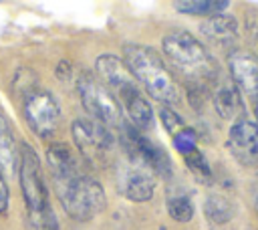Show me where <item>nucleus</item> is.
Returning <instances> with one entry per match:
<instances>
[{
    "mask_svg": "<svg viewBox=\"0 0 258 230\" xmlns=\"http://www.w3.org/2000/svg\"><path fill=\"white\" fill-rule=\"evenodd\" d=\"M77 89H79V97H81L83 107L91 113V117L95 121H99L107 129H111V127L123 129L125 121H123L121 105L115 101L111 91L97 77L81 75L79 83H77Z\"/></svg>",
    "mask_w": 258,
    "mask_h": 230,
    "instance_id": "obj_5",
    "label": "nucleus"
},
{
    "mask_svg": "<svg viewBox=\"0 0 258 230\" xmlns=\"http://www.w3.org/2000/svg\"><path fill=\"white\" fill-rule=\"evenodd\" d=\"M196 143H198V133L191 129V127H183L181 131H177L175 135H173V145H175V149L181 153V155H187V153H191L194 149H196Z\"/></svg>",
    "mask_w": 258,
    "mask_h": 230,
    "instance_id": "obj_21",
    "label": "nucleus"
},
{
    "mask_svg": "<svg viewBox=\"0 0 258 230\" xmlns=\"http://www.w3.org/2000/svg\"><path fill=\"white\" fill-rule=\"evenodd\" d=\"M119 99L131 119V123L135 125V129H147L153 123V109L149 105V101L143 97V93L137 89V85L125 89L119 93Z\"/></svg>",
    "mask_w": 258,
    "mask_h": 230,
    "instance_id": "obj_12",
    "label": "nucleus"
},
{
    "mask_svg": "<svg viewBox=\"0 0 258 230\" xmlns=\"http://www.w3.org/2000/svg\"><path fill=\"white\" fill-rule=\"evenodd\" d=\"M8 204H10V192H8V186L4 180V171L0 167V216L8 210Z\"/></svg>",
    "mask_w": 258,
    "mask_h": 230,
    "instance_id": "obj_23",
    "label": "nucleus"
},
{
    "mask_svg": "<svg viewBox=\"0 0 258 230\" xmlns=\"http://www.w3.org/2000/svg\"><path fill=\"white\" fill-rule=\"evenodd\" d=\"M115 180H117L119 194H123L131 202H147L153 198L155 178L137 159H131V161L119 165Z\"/></svg>",
    "mask_w": 258,
    "mask_h": 230,
    "instance_id": "obj_8",
    "label": "nucleus"
},
{
    "mask_svg": "<svg viewBox=\"0 0 258 230\" xmlns=\"http://www.w3.org/2000/svg\"><path fill=\"white\" fill-rule=\"evenodd\" d=\"M161 48L171 67L189 83H206L216 75V65L204 44L185 30H173L165 34Z\"/></svg>",
    "mask_w": 258,
    "mask_h": 230,
    "instance_id": "obj_3",
    "label": "nucleus"
},
{
    "mask_svg": "<svg viewBox=\"0 0 258 230\" xmlns=\"http://www.w3.org/2000/svg\"><path fill=\"white\" fill-rule=\"evenodd\" d=\"M95 69H97L99 77H101L113 91H117V95H119L121 91L129 89V87L137 85L135 79L131 77V73L127 71L125 63H123L119 56H115V54H109V52H107V54H101V56L97 59V63H95Z\"/></svg>",
    "mask_w": 258,
    "mask_h": 230,
    "instance_id": "obj_11",
    "label": "nucleus"
},
{
    "mask_svg": "<svg viewBox=\"0 0 258 230\" xmlns=\"http://www.w3.org/2000/svg\"><path fill=\"white\" fill-rule=\"evenodd\" d=\"M204 214L212 224H226L234 216V204L224 194H210L204 204Z\"/></svg>",
    "mask_w": 258,
    "mask_h": 230,
    "instance_id": "obj_17",
    "label": "nucleus"
},
{
    "mask_svg": "<svg viewBox=\"0 0 258 230\" xmlns=\"http://www.w3.org/2000/svg\"><path fill=\"white\" fill-rule=\"evenodd\" d=\"M202 32L210 40L226 44V42H232L238 36V22L228 14H216V16H210L202 24Z\"/></svg>",
    "mask_w": 258,
    "mask_h": 230,
    "instance_id": "obj_16",
    "label": "nucleus"
},
{
    "mask_svg": "<svg viewBox=\"0 0 258 230\" xmlns=\"http://www.w3.org/2000/svg\"><path fill=\"white\" fill-rule=\"evenodd\" d=\"M46 163L50 167L52 180L62 178V176H69V174L81 169V165H79V161H77L71 145L60 143V141L48 145V149H46Z\"/></svg>",
    "mask_w": 258,
    "mask_h": 230,
    "instance_id": "obj_14",
    "label": "nucleus"
},
{
    "mask_svg": "<svg viewBox=\"0 0 258 230\" xmlns=\"http://www.w3.org/2000/svg\"><path fill=\"white\" fill-rule=\"evenodd\" d=\"M73 141L77 149L93 163H101L111 155L113 149V133L93 117H79L71 125Z\"/></svg>",
    "mask_w": 258,
    "mask_h": 230,
    "instance_id": "obj_7",
    "label": "nucleus"
},
{
    "mask_svg": "<svg viewBox=\"0 0 258 230\" xmlns=\"http://www.w3.org/2000/svg\"><path fill=\"white\" fill-rule=\"evenodd\" d=\"M22 113L34 135L48 139L54 135L60 121V105L46 89H30L22 101Z\"/></svg>",
    "mask_w": 258,
    "mask_h": 230,
    "instance_id": "obj_6",
    "label": "nucleus"
},
{
    "mask_svg": "<svg viewBox=\"0 0 258 230\" xmlns=\"http://www.w3.org/2000/svg\"><path fill=\"white\" fill-rule=\"evenodd\" d=\"M179 12L183 14H198V16H216V14H222L230 2L226 0H185V2H175L173 4Z\"/></svg>",
    "mask_w": 258,
    "mask_h": 230,
    "instance_id": "obj_18",
    "label": "nucleus"
},
{
    "mask_svg": "<svg viewBox=\"0 0 258 230\" xmlns=\"http://www.w3.org/2000/svg\"><path fill=\"white\" fill-rule=\"evenodd\" d=\"M230 75L236 81V85L246 91L252 99L258 97V56H254L248 50H234L228 59Z\"/></svg>",
    "mask_w": 258,
    "mask_h": 230,
    "instance_id": "obj_10",
    "label": "nucleus"
},
{
    "mask_svg": "<svg viewBox=\"0 0 258 230\" xmlns=\"http://www.w3.org/2000/svg\"><path fill=\"white\" fill-rule=\"evenodd\" d=\"M252 101H254V115H256V125H258V97H254Z\"/></svg>",
    "mask_w": 258,
    "mask_h": 230,
    "instance_id": "obj_24",
    "label": "nucleus"
},
{
    "mask_svg": "<svg viewBox=\"0 0 258 230\" xmlns=\"http://www.w3.org/2000/svg\"><path fill=\"white\" fill-rule=\"evenodd\" d=\"M18 180L26 208V230H58L38 153L28 143L18 145Z\"/></svg>",
    "mask_w": 258,
    "mask_h": 230,
    "instance_id": "obj_1",
    "label": "nucleus"
},
{
    "mask_svg": "<svg viewBox=\"0 0 258 230\" xmlns=\"http://www.w3.org/2000/svg\"><path fill=\"white\" fill-rule=\"evenodd\" d=\"M183 159H185V165H187L200 180H210V178H212V167H210V163H208V159H206V155H204L202 151L194 149L191 153L183 155Z\"/></svg>",
    "mask_w": 258,
    "mask_h": 230,
    "instance_id": "obj_20",
    "label": "nucleus"
},
{
    "mask_svg": "<svg viewBox=\"0 0 258 230\" xmlns=\"http://www.w3.org/2000/svg\"><path fill=\"white\" fill-rule=\"evenodd\" d=\"M214 107L222 119L238 121L240 117H244V103L240 91L232 83H224L214 91Z\"/></svg>",
    "mask_w": 258,
    "mask_h": 230,
    "instance_id": "obj_13",
    "label": "nucleus"
},
{
    "mask_svg": "<svg viewBox=\"0 0 258 230\" xmlns=\"http://www.w3.org/2000/svg\"><path fill=\"white\" fill-rule=\"evenodd\" d=\"M0 167L8 176L18 171V143L2 113H0Z\"/></svg>",
    "mask_w": 258,
    "mask_h": 230,
    "instance_id": "obj_15",
    "label": "nucleus"
},
{
    "mask_svg": "<svg viewBox=\"0 0 258 230\" xmlns=\"http://www.w3.org/2000/svg\"><path fill=\"white\" fill-rule=\"evenodd\" d=\"M54 186L62 210L75 220H91L107 208V196L101 184L95 178L83 174V169L56 178Z\"/></svg>",
    "mask_w": 258,
    "mask_h": 230,
    "instance_id": "obj_4",
    "label": "nucleus"
},
{
    "mask_svg": "<svg viewBox=\"0 0 258 230\" xmlns=\"http://www.w3.org/2000/svg\"><path fill=\"white\" fill-rule=\"evenodd\" d=\"M123 63L131 73V77L143 85L149 97L165 103L167 107L179 103V89L169 69L153 48L145 44H125Z\"/></svg>",
    "mask_w": 258,
    "mask_h": 230,
    "instance_id": "obj_2",
    "label": "nucleus"
},
{
    "mask_svg": "<svg viewBox=\"0 0 258 230\" xmlns=\"http://www.w3.org/2000/svg\"><path fill=\"white\" fill-rule=\"evenodd\" d=\"M165 208H167V214L175 222H189L194 216V204H191L189 196L183 192H175V194L167 196Z\"/></svg>",
    "mask_w": 258,
    "mask_h": 230,
    "instance_id": "obj_19",
    "label": "nucleus"
},
{
    "mask_svg": "<svg viewBox=\"0 0 258 230\" xmlns=\"http://www.w3.org/2000/svg\"><path fill=\"white\" fill-rule=\"evenodd\" d=\"M159 117H161V123H163L165 131H167V133H171V135H175L177 131H181V129L185 127L183 119H181V117H179L171 107H163V109H161V113H159Z\"/></svg>",
    "mask_w": 258,
    "mask_h": 230,
    "instance_id": "obj_22",
    "label": "nucleus"
},
{
    "mask_svg": "<svg viewBox=\"0 0 258 230\" xmlns=\"http://www.w3.org/2000/svg\"><path fill=\"white\" fill-rule=\"evenodd\" d=\"M228 149L244 167H258V125L250 117H240L228 131Z\"/></svg>",
    "mask_w": 258,
    "mask_h": 230,
    "instance_id": "obj_9",
    "label": "nucleus"
}]
</instances>
